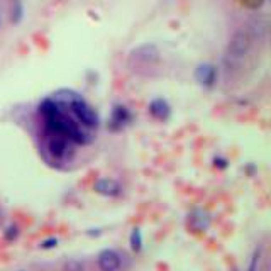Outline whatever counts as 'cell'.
I'll use <instances>...</instances> for the list:
<instances>
[{
  "label": "cell",
  "mask_w": 271,
  "mask_h": 271,
  "mask_svg": "<svg viewBox=\"0 0 271 271\" xmlns=\"http://www.w3.org/2000/svg\"><path fill=\"white\" fill-rule=\"evenodd\" d=\"M161 53L156 44L146 43L139 44L137 48H134L129 55V67L134 71H142V69H153L156 65L159 63Z\"/></svg>",
  "instance_id": "obj_1"
},
{
  "label": "cell",
  "mask_w": 271,
  "mask_h": 271,
  "mask_svg": "<svg viewBox=\"0 0 271 271\" xmlns=\"http://www.w3.org/2000/svg\"><path fill=\"white\" fill-rule=\"evenodd\" d=\"M251 44H253V36L249 34L248 31H244V29L236 31L231 36V39H229L227 58L232 60V61L242 60L249 53V49H251Z\"/></svg>",
  "instance_id": "obj_2"
},
{
  "label": "cell",
  "mask_w": 271,
  "mask_h": 271,
  "mask_svg": "<svg viewBox=\"0 0 271 271\" xmlns=\"http://www.w3.org/2000/svg\"><path fill=\"white\" fill-rule=\"evenodd\" d=\"M69 109L75 114L78 124H81L85 129H97L98 124H100V117H98L97 110L90 104H87L85 98H80V100L75 102Z\"/></svg>",
  "instance_id": "obj_3"
},
{
  "label": "cell",
  "mask_w": 271,
  "mask_h": 271,
  "mask_svg": "<svg viewBox=\"0 0 271 271\" xmlns=\"http://www.w3.org/2000/svg\"><path fill=\"white\" fill-rule=\"evenodd\" d=\"M46 151L55 161H67L75 154L73 144L63 136H49L46 141Z\"/></svg>",
  "instance_id": "obj_4"
},
{
  "label": "cell",
  "mask_w": 271,
  "mask_h": 271,
  "mask_svg": "<svg viewBox=\"0 0 271 271\" xmlns=\"http://www.w3.org/2000/svg\"><path fill=\"white\" fill-rule=\"evenodd\" d=\"M124 268V253L116 248H105L97 254L98 271H122Z\"/></svg>",
  "instance_id": "obj_5"
},
{
  "label": "cell",
  "mask_w": 271,
  "mask_h": 271,
  "mask_svg": "<svg viewBox=\"0 0 271 271\" xmlns=\"http://www.w3.org/2000/svg\"><path fill=\"white\" fill-rule=\"evenodd\" d=\"M212 225V215L203 208H194L187 217V227L190 232L200 234L208 231Z\"/></svg>",
  "instance_id": "obj_6"
},
{
  "label": "cell",
  "mask_w": 271,
  "mask_h": 271,
  "mask_svg": "<svg viewBox=\"0 0 271 271\" xmlns=\"http://www.w3.org/2000/svg\"><path fill=\"white\" fill-rule=\"evenodd\" d=\"M93 192L98 195L104 197H110V199H117L124 194V187L122 183L116 178H110V176H102V178H97L95 183H93Z\"/></svg>",
  "instance_id": "obj_7"
},
{
  "label": "cell",
  "mask_w": 271,
  "mask_h": 271,
  "mask_svg": "<svg viewBox=\"0 0 271 271\" xmlns=\"http://www.w3.org/2000/svg\"><path fill=\"white\" fill-rule=\"evenodd\" d=\"M194 76L199 85H202L205 88H212L213 85L217 83L219 69H217L215 65H212V63H200L199 67L195 68Z\"/></svg>",
  "instance_id": "obj_8"
},
{
  "label": "cell",
  "mask_w": 271,
  "mask_h": 271,
  "mask_svg": "<svg viewBox=\"0 0 271 271\" xmlns=\"http://www.w3.org/2000/svg\"><path fill=\"white\" fill-rule=\"evenodd\" d=\"M131 121H133V114H131V110L127 109L126 105L117 104V105H114L112 114H110L109 129L114 131V133H117V131L124 129Z\"/></svg>",
  "instance_id": "obj_9"
},
{
  "label": "cell",
  "mask_w": 271,
  "mask_h": 271,
  "mask_svg": "<svg viewBox=\"0 0 271 271\" xmlns=\"http://www.w3.org/2000/svg\"><path fill=\"white\" fill-rule=\"evenodd\" d=\"M147 110H149L151 117H154L156 121L166 122L171 117V107L165 98H154V100H151Z\"/></svg>",
  "instance_id": "obj_10"
},
{
  "label": "cell",
  "mask_w": 271,
  "mask_h": 271,
  "mask_svg": "<svg viewBox=\"0 0 271 271\" xmlns=\"http://www.w3.org/2000/svg\"><path fill=\"white\" fill-rule=\"evenodd\" d=\"M80 98H83L80 93H76L75 90H68V88L58 90V92L53 95V100H55L60 107H71L75 102L80 100Z\"/></svg>",
  "instance_id": "obj_11"
},
{
  "label": "cell",
  "mask_w": 271,
  "mask_h": 271,
  "mask_svg": "<svg viewBox=\"0 0 271 271\" xmlns=\"http://www.w3.org/2000/svg\"><path fill=\"white\" fill-rule=\"evenodd\" d=\"M261 260H263V244H258L256 248H254L251 258H249L246 271H260L261 270Z\"/></svg>",
  "instance_id": "obj_12"
},
{
  "label": "cell",
  "mask_w": 271,
  "mask_h": 271,
  "mask_svg": "<svg viewBox=\"0 0 271 271\" xmlns=\"http://www.w3.org/2000/svg\"><path fill=\"white\" fill-rule=\"evenodd\" d=\"M129 244L134 253H141L142 249V232L139 227H134L129 234Z\"/></svg>",
  "instance_id": "obj_13"
},
{
  "label": "cell",
  "mask_w": 271,
  "mask_h": 271,
  "mask_svg": "<svg viewBox=\"0 0 271 271\" xmlns=\"http://www.w3.org/2000/svg\"><path fill=\"white\" fill-rule=\"evenodd\" d=\"M24 17V5L22 0H12V7H10V20L12 24H19Z\"/></svg>",
  "instance_id": "obj_14"
},
{
  "label": "cell",
  "mask_w": 271,
  "mask_h": 271,
  "mask_svg": "<svg viewBox=\"0 0 271 271\" xmlns=\"http://www.w3.org/2000/svg\"><path fill=\"white\" fill-rule=\"evenodd\" d=\"M20 236V227L17 224H10L5 227V231H3V239L7 242H14L17 241V237Z\"/></svg>",
  "instance_id": "obj_15"
},
{
  "label": "cell",
  "mask_w": 271,
  "mask_h": 271,
  "mask_svg": "<svg viewBox=\"0 0 271 271\" xmlns=\"http://www.w3.org/2000/svg\"><path fill=\"white\" fill-rule=\"evenodd\" d=\"M61 271H87V268H85V265L81 261L78 260H69L65 263L63 270Z\"/></svg>",
  "instance_id": "obj_16"
},
{
  "label": "cell",
  "mask_w": 271,
  "mask_h": 271,
  "mask_svg": "<svg viewBox=\"0 0 271 271\" xmlns=\"http://www.w3.org/2000/svg\"><path fill=\"white\" fill-rule=\"evenodd\" d=\"M212 165H213V168H217V170H227V168H229V159L222 154H217V156H213Z\"/></svg>",
  "instance_id": "obj_17"
},
{
  "label": "cell",
  "mask_w": 271,
  "mask_h": 271,
  "mask_svg": "<svg viewBox=\"0 0 271 271\" xmlns=\"http://www.w3.org/2000/svg\"><path fill=\"white\" fill-rule=\"evenodd\" d=\"M58 237H46V239L39 242V248L44 249V251H49V249H55L58 246Z\"/></svg>",
  "instance_id": "obj_18"
},
{
  "label": "cell",
  "mask_w": 271,
  "mask_h": 271,
  "mask_svg": "<svg viewBox=\"0 0 271 271\" xmlns=\"http://www.w3.org/2000/svg\"><path fill=\"white\" fill-rule=\"evenodd\" d=\"M241 2H242V5L248 7V9L258 10V9H261V7L265 5L266 0H241Z\"/></svg>",
  "instance_id": "obj_19"
},
{
  "label": "cell",
  "mask_w": 271,
  "mask_h": 271,
  "mask_svg": "<svg viewBox=\"0 0 271 271\" xmlns=\"http://www.w3.org/2000/svg\"><path fill=\"white\" fill-rule=\"evenodd\" d=\"M246 170H248V173L253 176V175H254V171H256V168H254V165H249L248 168H246Z\"/></svg>",
  "instance_id": "obj_20"
},
{
  "label": "cell",
  "mask_w": 271,
  "mask_h": 271,
  "mask_svg": "<svg viewBox=\"0 0 271 271\" xmlns=\"http://www.w3.org/2000/svg\"><path fill=\"white\" fill-rule=\"evenodd\" d=\"M20 271H26V270H20Z\"/></svg>",
  "instance_id": "obj_21"
},
{
  "label": "cell",
  "mask_w": 271,
  "mask_h": 271,
  "mask_svg": "<svg viewBox=\"0 0 271 271\" xmlns=\"http://www.w3.org/2000/svg\"><path fill=\"white\" fill-rule=\"evenodd\" d=\"M0 24H2V20H0Z\"/></svg>",
  "instance_id": "obj_22"
}]
</instances>
